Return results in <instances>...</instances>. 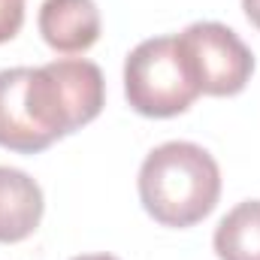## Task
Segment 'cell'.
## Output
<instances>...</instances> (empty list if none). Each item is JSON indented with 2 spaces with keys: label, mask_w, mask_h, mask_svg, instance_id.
<instances>
[{
  "label": "cell",
  "mask_w": 260,
  "mask_h": 260,
  "mask_svg": "<svg viewBox=\"0 0 260 260\" xmlns=\"http://www.w3.org/2000/svg\"><path fill=\"white\" fill-rule=\"evenodd\" d=\"M30 100L40 127L55 142L73 130L91 124L106 103V82L94 61L61 58L30 67Z\"/></svg>",
  "instance_id": "7a4b0ae2"
},
{
  "label": "cell",
  "mask_w": 260,
  "mask_h": 260,
  "mask_svg": "<svg viewBox=\"0 0 260 260\" xmlns=\"http://www.w3.org/2000/svg\"><path fill=\"white\" fill-rule=\"evenodd\" d=\"M43 188L15 167H0V242L15 245L34 236L43 221Z\"/></svg>",
  "instance_id": "52a82bcc"
},
{
  "label": "cell",
  "mask_w": 260,
  "mask_h": 260,
  "mask_svg": "<svg viewBox=\"0 0 260 260\" xmlns=\"http://www.w3.org/2000/svg\"><path fill=\"white\" fill-rule=\"evenodd\" d=\"M24 24V0H0V46L9 43Z\"/></svg>",
  "instance_id": "9c48e42d"
},
{
  "label": "cell",
  "mask_w": 260,
  "mask_h": 260,
  "mask_svg": "<svg viewBox=\"0 0 260 260\" xmlns=\"http://www.w3.org/2000/svg\"><path fill=\"white\" fill-rule=\"evenodd\" d=\"M40 34L61 55H82L100 40V9L94 0H46L40 6Z\"/></svg>",
  "instance_id": "8992f818"
},
{
  "label": "cell",
  "mask_w": 260,
  "mask_h": 260,
  "mask_svg": "<svg viewBox=\"0 0 260 260\" xmlns=\"http://www.w3.org/2000/svg\"><path fill=\"white\" fill-rule=\"evenodd\" d=\"M242 9H245L248 21H251V24L260 30V0H242Z\"/></svg>",
  "instance_id": "30bf717a"
},
{
  "label": "cell",
  "mask_w": 260,
  "mask_h": 260,
  "mask_svg": "<svg viewBox=\"0 0 260 260\" xmlns=\"http://www.w3.org/2000/svg\"><path fill=\"white\" fill-rule=\"evenodd\" d=\"M221 260H260V200L233 206L212 236Z\"/></svg>",
  "instance_id": "ba28073f"
},
{
  "label": "cell",
  "mask_w": 260,
  "mask_h": 260,
  "mask_svg": "<svg viewBox=\"0 0 260 260\" xmlns=\"http://www.w3.org/2000/svg\"><path fill=\"white\" fill-rule=\"evenodd\" d=\"M73 260H118L112 254H82V257H73Z\"/></svg>",
  "instance_id": "8fae6325"
},
{
  "label": "cell",
  "mask_w": 260,
  "mask_h": 260,
  "mask_svg": "<svg viewBox=\"0 0 260 260\" xmlns=\"http://www.w3.org/2000/svg\"><path fill=\"white\" fill-rule=\"evenodd\" d=\"M127 103L145 118H173L191 109L200 88L176 37L142 40L124 61Z\"/></svg>",
  "instance_id": "3957f363"
},
{
  "label": "cell",
  "mask_w": 260,
  "mask_h": 260,
  "mask_svg": "<svg viewBox=\"0 0 260 260\" xmlns=\"http://www.w3.org/2000/svg\"><path fill=\"white\" fill-rule=\"evenodd\" d=\"M27 79L30 67L0 70V145L18 154H37L55 142L34 115Z\"/></svg>",
  "instance_id": "5b68a950"
},
{
  "label": "cell",
  "mask_w": 260,
  "mask_h": 260,
  "mask_svg": "<svg viewBox=\"0 0 260 260\" xmlns=\"http://www.w3.org/2000/svg\"><path fill=\"white\" fill-rule=\"evenodd\" d=\"M221 197L218 160L197 142H164L151 148L139 167L142 209L164 227H194Z\"/></svg>",
  "instance_id": "6da1fadb"
},
{
  "label": "cell",
  "mask_w": 260,
  "mask_h": 260,
  "mask_svg": "<svg viewBox=\"0 0 260 260\" xmlns=\"http://www.w3.org/2000/svg\"><path fill=\"white\" fill-rule=\"evenodd\" d=\"M179 49L191 67L200 94L209 97H233L245 91L254 73V55L221 21H197L179 37Z\"/></svg>",
  "instance_id": "277c9868"
}]
</instances>
